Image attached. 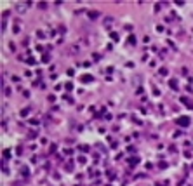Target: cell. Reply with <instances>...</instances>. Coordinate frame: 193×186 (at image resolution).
Returning <instances> with one entry per match:
<instances>
[{"label":"cell","instance_id":"1","mask_svg":"<svg viewBox=\"0 0 193 186\" xmlns=\"http://www.w3.org/2000/svg\"><path fill=\"white\" fill-rule=\"evenodd\" d=\"M176 122H178L181 127H188V125H190V118H188V117H179Z\"/></svg>","mask_w":193,"mask_h":186},{"label":"cell","instance_id":"2","mask_svg":"<svg viewBox=\"0 0 193 186\" xmlns=\"http://www.w3.org/2000/svg\"><path fill=\"white\" fill-rule=\"evenodd\" d=\"M28 7H30V4H16V9H18V12H21V14L26 12Z\"/></svg>","mask_w":193,"mask_h":186},{"label":"cell","instance_id":"3","mask_svg":"<svg viewBox=\"0 0 193 186\" xmlns=\"http://www.w3.org/2000/svg\"><path fill=\"white\" fill-rule=\"evenodd\" d=\"M183 103L186 104V106H190V108H193V101H190V99H186V97H183Z\"/></svg>","mask_w":193,"mask_h":186},{"label":"cell","instance_id":"4","mask_svg":"<svg viewBox=\"0 0 193 186\" xmlns=\"http://www.w3.org/2000/svg\"><path fill=\"white\" fill-rule=\"evenodd\" d=\"M97 14H99V12H96V11H92V12H89V18H92V19H96V18H97Z\"/></svg>","mask_w":193,"mask_h":186},{"label":"cell","instance_id":"5","mask_svg":"<svg viewBox=\"0 0 193 186\" xmlns=\"http://www.w3.org/2000/svg\"><path fill=\"white\" fill-rule=\"evenodd\" d=\"M169 85H171L172 89H178V83H176V80H171V82H169Z\"/></svg>","mask_w":193,"mask_h":186},{"label":"cell","instance_id":"6","mask_svg":"<svg viewBox=\"0 0 193 186\" xmlns=\"http://www.w3.org/2000/svg\"><path fill=\"white\" fill-rule=\"evenodd\" d=\"M129 44H131V45H134V44H136V38H134V37H129Z\"/></svg>","mask_w":193,"mask_h":186},{"label":"cell","instance_id":"7","mask_svg":"<svg viewBox=\"0 0 193 186\" xmlns=\"http://www.w3.org/2000/svg\"><path fill=\"white\" fill-rule=\"evenodd\" d=\"M82 80H83V82H85V80H92V77H89V75H83V77H82Z\"/></svg>","mask_w":193,"mask_h":186},{"label":"cell","instance_id":"8","mask_svg":"<svg viewBox=\"0 0 193 186\" xmlns=\"http://www.w3.org/2000/svg\"><path fill=\"white\" fill-rule=\"evenodd\" d=\"M160 75H167V70L165 68H160Z\"/></svg>","mask_w":193,"mask_h":186}]
</instances>
